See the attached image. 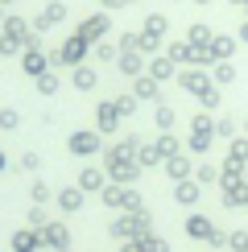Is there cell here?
Masks as SVG:
<instances>
[{
	"mask_svg": "<svg viewBox=\"0 0 248 252\" xmlns=\"http://www.w3.org/2000/svg\"><path fill=\"white\" fill-rule=\"evenodd\" d=\"M137 149H141L137 136H124L120 145H112V149H108V178H116V182H132V178L141 174Z\"/></svg>",
	"mask_w": 248,
	"mask_h": 252,
	"instance_id": "1",
	"label": "cell"
},
{
	"mask_svg": "<svg viewBox=\"0 0 248 252\" xmlns=\"http://www.w3.org/2000/svg\"><path fill=\"white\" fill-rule=\"evenodd\" d=\"M87 54H91V41L79 37V33H70L66 41H62V50L54 54V62H58V66H83V62H87Z\"/></svg>",
	"mask_w": 248,
	"mask_h": 252,
	"instance_id": "2",
	"label": "cell"
},
{
	"mask_svg": "<svg viewBox=\"0 0 248 252\" xmlns=\"http://www.w3.org/2000/svg\"><path fill=\"white\" fill-rule=\"evenodd\" d=\"M75 33H79V37H87L91 46H95V41H103V37H108V33H116V29H112V13H103V8H99V13H91V17H83Z\"/></svg>",
	"mask_w": 248,
	"mask_h": 252,
	"instance_id": "3",
	"label": "cell"
},
{
	"mask_svg": "<svg viewBox=\"0 0 248 252\" xmlns=\"http://www.w3.org/2000/svg\"><path fill=\"white\" fill-rule=\"evenodd\" d=\"M174 83H178V87L186 91V95H194V99H199L203 91L211 87V70H203V66H182Z\"/></svg>",
	"mask_w": 248,
	"mask_h": 252,
	"instance_id": "4",
	"label": "cell"
},
{
	"mask_svg": "<svg viewBox=\"0 0 248 252\" xmlns=\"http://www.w3.org/2000/svg\"><path fill=\"white\" fill-rule=\"evenodd\" d=\"M66 149L70 153H79V157H95L99 149H103V136L91 128V132H70L66 136Z\"/></svg>",
	"mask_w": 248,
	"mask_h": 252,
	"instance_id": "5",
	"label": "cell"
},
{
	"mask_svg": "<svg viewBox=\"0 0 248 252\" xmlns=\"http://www.w3.org/2000/svg\"><path fill=\"white\" fill-rule=\"evenodd\" d=\"M132 95H137L141 103H161V83L145 70V75H137L132 79Z\"/></svg>",
	"mask_w": 248,
	"mask_h": 252,
	"instance_id": "6",
	"label": "cell"
},
{
	"mask_svg": "<svg viewBox=\"0 0 248 252\" xmlns=\"http://www.w3.org/2000/svg\"><path fill=\"white\" fill-rule=\"evenodd\" d=\"M120 112H116V103H112V99H99L95 103V132H116L120 128Z\"/></svg>",
	"mask_w": 248,
	"mask_h": 252,
	"instance_id": "7",
	"label": "cell"
},
{
	"mask_svg": "<svg viewBox=\"0 0 248 252\" xmlns=\"http://www.w3.org/2000/svg\"><path fill=\"white\" fill-rule=\"evenodd\" d=\"M236 46H240V37L236 33H211V58L215 62H232V54H236Z\"/></svg>",
	"mask_w": 248,
	"mask_h": 252,
	"instance_id": "8",
	"label": "cell"
},
{
	"mask_svg": "<svg viewBox=\"0 0 248 252\" xmlns=\"http://www.w3.org/2000/svg\"><path fill=\"white\" fill-rule=\"evenodd\" d=\"M161 54L165 58H170L174 62V66H190V54H194V46H190V41H186V37H174V41H165V50H161Z\"/></svg>",
	"mask_w": 248,
	"mask_h": 252,
	"instance_id": "9",
	"label": "cell"
},
{
	"mask_svg": "<svg viewBox=\"0 0 248 252\" xmlns=\"http://www.w3.org/2000/svg\"><path fill=\"white\" fill-rule=\"evenodd\" d=\"M70 83H75V91H95L99 87V70H95V62H83V66H70Z\"/></svg>",
	"mask_w": 248,
	"mask_h": 252,
	"instance_id": "10",
	"label": "cell"
},
{
	"mask_svg": "<svg viewBox=\"0 0 248 252\" xmlns=\"http://www.w3.org/2000/svg\"><path fill=\"white\" fill-rule=\"evenodd\" d=\"M58 21H66V4H62V0H50V4L37 13V21H33V25L41 29V33H46V29H50V25H58Z\"/></svg>",
	"mask_w": 248,
	"mask_h": 252,
	"instance_id": "11",
	"label": "cell"
},
{
	"mask_svg": "<svg viewBox=\"0 0 248 252\" xmlns=\"http://www.w3.org/2000/svg\"><path fill=\"white\" fill-rule=\"evenodd\" d=\"M116 58H120V46H116L112 37H103V41L91 46V62H95V66H112Z\"/></svg>",
	"mask_w": 248,
	"mask_h": 252,
	"instance_id": "12",
	"label": "cell"
},
{
	"mask_svg": "<svg viewBox=\"0 0 248 252\" xmlns=\"http://www.w3.org/2000/svg\"><path fill=\"white\" fill-rule=\"evenodd\" d=\"M145 70H149V75L157 79V83H170V79H178V66H174V62L165 58V54H153V58H149V66H145Z\"/></svg>",
	"mask_w": 248,
	"mask_h": 252,
	"instance_id": "13",
	"label": "cell"
},
{
	"mask_svg": "<svg viewBox=\"0 0 248 252\" xmlns=\"http://www.w3.org/2000/svg\"><path fill=\"white\" fill-rule=\"evenodd\" d=\"M145 66H149V58H145V54H120V58H116V70H120L124 79L145 75Z\"/></svg>",
	"mask_w": 248,
	"mask_h": 252,
	"instance_id": "14",
	"label": "cell"
},
{
	"mask_svg": "<svg viewBox=\"0 0 248 252\" xmlns=\"http://www.w3.org/2000/svg\"><path fill=\"white\" fill-rule=\"evenodd\" d=\"M141 33H149V37H170V17H165V13H149V17H145L141 21Z\"/></svg>",
	"mask_w": 248,
	"mask_h": 252,
	"instance_id": "15",
	"label": "cell"
},
{
	"mask_svg": "<svg viewBox=\"0 0 248 252\" xmlns=\"http://www.w3.org/2000/svg\"><path fill=\"white\" fill-rule=\"evenodd\" d=\"M219 182H223V194H240L244 190V178H240V165H232V161H227L223 165V170H219Z\"/></svg>",
	"mask_w": 248,
	"mask_h": 252,
	"instance_id": "16",
	"label": "cell"
},
{
	"mask_svg": "<svg viewBox=\"0 0 248 252\" xmlns=\"http://www.w3.org/2000/svg\"><path fill=\"white\" fill-rule=\"evenodd\" d=\"M153 124H157V132H170L174 124H178V108H174V103H157V108H153Z\"/></svg>",
	"mask_w": 248,
	"mask_h": 252,
	"instance_id": "17",
	"label": "cell"
},
{
	"mask_svg": "<svg viewBox=\"0 0 248 252\" xmlns=\"http://www.w3.org/2000/svg\"><path fill=\"white\" fill-rule=\"evenodd\" d=\"M236 79H240L236 62H215V66H211V83H215V87H232Z\"/></svg>",
	"mask_w": 248,
	"mask_h": 252,
	"instance_id": "18",
	"label": "cell"
},
{
	"mask_svg": "<svg viewBox=\"0 0 248 252\" xmlns=\"http://www.w3.org/2000/svg\"><path fill=\"white\" fill-rule=\"evenodd\" d=\"M227 161L232 165H248V136L236 132L232 141H227Z\"/></svg>",
	"mask_w": 248,
	"mask_h": 252,
	"instance_id": "19",
	"label": "cell"
},
{
	"mask_svg": "<svg viewBox=\"0 0 248 252\" xmlns=\"http://www.w3.org/2000/svg\"><path fill=\"white\" fill-rule=\"evenodd\" d=\"M46 70H50V66H46V54H41L37 46H29V50H25V75L37 79V75H46Z\"/></svg>",
	"mask_w": 248,
	"mask_h": 252,
	"instance_id": "20",
	"label": "cell"
},
{
	"mask_svg": "<svg viewBox=\"0 0 248 252\" xmlns=\"http://www.w3.org/2000/svg\"><path fill=\"white\" fill-rule=\"evenodd\" d=\"M103 203H112V207H137V194L120 190V186H108V190H103Z\"/></svg>",
	"mask_w": 248,
	"mask_h": 252,
	"instance_id": "21",
	"label": "cell"
},
{
	"mask_svg": "<svg viewBox=\"0 0 248 252\" xmlns=\"http://www.w3.org/2000/svg\"><path fill=\"white\" fill-rule=\"evenodd\" d=\"M153 145H157L161 161H165V157H178V153H182V145H178V136H174V132H157V141H153Z\"/></svg>",
	"mask_w": 248,
	"mask_h": 252,
	"instance_id": "22",
	"label": "cell"
},
{
	"mask_svg": "<svg viewBox=\"0 0 248 252\" xmlns=\"http://www.w3.org/2000/svg\"><path fill=\"white\" fill-rule=\"evenodd\" d=\"M112 103H116V112H120V120H132V116H137V112H141V99L132 95V91H128V95H116V99H112Z\"/></svg>",
	"mask_w": 248,
	"mask_h": 252,
	"instance_id": "23",
	"label": "cell"
},
{
	"mask_svg": "<svg viewBox=\"0 0 248 252\" xmlns=\"http://www.w3.org/2000/svg\"><path fill=\"white\" fill-rule=\"evenodd\" d=\"M165 174L174 178V182H186V174H190V161L178 153V157H165Z\"/></svg>",
	"mask_w": 248,
	"mask_h": 252,
	"instance_id": "24",
	"label": "cell"
},
{
	"mask_svg": "<svg viewBox=\"0 0 248 252\" xmlns=\"http://www.w3.org/2000/svg\"><path fill=\"white\" fill-rule=\"evenodd\" d=\"M211 33L215 29H207L203 21H194V25L186 29V41H190V46H211Z\"/></svg>",
	"mask_w": 248,
	"mask_h": 252,
	"instance_id": "25",
	"label": "cell"
},
{
	"mask_svg": "<svg viewBox=\"0 0 248 252\" xmlns=\"http://www.w3.org/2000/svg\"><path fill=\"white\" fill-rule=\"evenodd\" d=\"M116 46H120V54H141V33H132V29H120Z\"/></svg>",
	"mask_w": 248,
	"mask_h": 252,
	"instance_id": "26",
	"label": "cell"
},
{
	"mask_svg": "<svg viewBox=\"0 0 248 252\" xmlns=\"http://www.w3.org/2000/svg\"><path fill=\"white\" fill-rule=\"evenodd\" d=\"M219 103H223V87H215V83H211V87L199 95V108H203V112H215Z\"/></svg>",
	"mask_w": 248,
	"mask_h": 252,
	"instance_id": "27",
	"label": "cell"
},
{
	"mask_svg": "<svg viewBox=\"0 0 248 252\" xmlns=\"http://www.w3.org/2000/svg\"><path fill=\"white\" fill-rule=\"evenodd\" d=\"M33 83H37V95H46V99H50V95H58V75H54V70H46V75H37Z\"/></svg>",
	"mask_w": 248,
	"mask_h": 252,
	"instance_id": "28",
	"label": "cell"
},
{
	"mask_svg": "<svg viewBox=\"0 0 248 252\" xmlns=\"http://www.w3.org/2000/svg\"><path fill=\"white\" fill-rule=\"evenodd\" d=\"M79 182H83V190H99V186H103V170H99V165H87Z\"/></svg>",
	"mask_w": 248,
	"mask_h": 252,
	"instance_id": "29",
	"label": "cell"
},
{
	"mask_svg": "<svg viewBox=\"0 0 248 252\" xmlns=\"http://www.w3.org/2000/svg\"><path fill=\"white\" fill-rule=\"evenodd\" d=\"M211 141H215V132H190V141H186V145H190V153H207V149H211Z\"/></svg>",
	"mask_w": 248,
	"mask_h": 252,
	"instance_id": "30",
	"label": "cell"
},
{
	"mask_svg": "<svg viewBox=\"0 0 248 252\" xmlns=\"http://www.w3.org/2000/svg\"><path fill=\"white\" fill-rule=\"evenodd\" d=\"M161 50H165V41H161V37H149V33H141V54H145V58L161 54Z\"/></svg>",
	"mask_w": 248,
	"mask_h": 252,
	"instance_id": "31",
	"label": "cell"
},
{
	"mask_svg": "<svg viewBox=\"0 0 248 252\" xmlns=\"http://www.w3.org/2000/svg\"><path fill=\"white\" fill-rule=\"evenodd\" d=\"M137 161H141V170H145V165H157V161H161L157 145H141V149H137Z\"/></svg>",
	"mask_w": 248,
	"mask_h": 252,
	"instance_id": "32",
	"label": "cell"
},
{
	"mask_svg": "<svg viewBox=\"0 0 248 252\" xmlns=\"http://www.w3.org/2000/svg\"><path fill=\"white\" fill-rule=\"evenodd\" d=\"M215 136H227V141H232V136H236V120L232 116H219V120H215Z\"/></svg>",
	"mask_w": 248,
	"mask_h": 252,
	"instance_id": "33",
	"label": "cell"
},
{
	"mask_svg": "<svg viewBox=\"0 0 248 252\" xmlns=\"http://www.w3.org/2000/svg\"><path fill=\"white\" fill-rule=\"evenodd\" d=\"M199 198V186L194 182H178V203H194Z\"/></svg>",
	"mask_w": 248,
	"mask_h": 252,
	"instance_id": "34",
	"label": "cell"
},
{
	"mask_svg": "<svg viewBox=\"0 0 248 252\" xmlns=\"http://www.w3.org/2000/svg\"><path fill=\"white\" fill-rule=\"evenodd\" d=\"M190 236L203 240V236H215V232H211V223H207V219H190Z\"/></svg>",
	"mask_w": 248,
	"mask_h": 252,
	"instance_id": "35",
	"label": "cell"
},
{
	"mask_svg": "<svg viewBox=\"0 0 248 252\" xmlns=\"http://www.w3.org/2000/svg\"><path fill=\"white\" fill-rule=\"evenodd\" d=\"M194 178H199V182H215V178H219V170H215V165H199V170H194Z\"/></svg>",
	"mask_w": 248,
	"mask_h": 252,
	"instance_id": "36",
	"label": "cell"
},
{
	"mask_svg": "<svg viewBox=\"0 0 248 252\" xmlns=\"http://www.w3.org/2000/svg\"><path fill=\"white\" fill-rule=\"evenodd\" d=\"M124 4H128V0H99V8H103V13H120Z\"/></svg>",
	"mask_w": 248,
	"mask_h": 252,
	"instance_id": "37",
	"label": "cell"
},
{
	"mask_svg": "<svg viewBox=\"0 0 248 252\" xmlns=\"http://www.w3.org/2000/svg\"><path fill=\"white\" fill-rule=\"evenodd\" d=\"M0 124L4 128H17V112H0Z\"/></svg>",
	"mask_w": 248,
	"mask_h": 252,
	"instance_id": "38",
	"label": "cell"
},
{
	"mask_svg": "<svg viewBox=\"0 0 248 252\" xmlns=\"http://www.w3.org/2000/svg\"><path fill=\"white\" fill-rule=\"evenodd\" d=\"M79 203H83V198H79L75 190H66V194H62V207H79Z\"/></svg>",
	"mask_w": 248,
	"mask_h": 252,
	"instance_id": "39",
	"label": "cell"
},
{
	"mask_svg": "<svg viewBox=\"0 0 248 252\" xmlns=\"http://www.w3.org/2000/svg\"><path fill=\"white\" fill-rule=\"evenodd\" d=\"M141 248H145V252H165V248H161V240H145Z\"/></svg>",
	"mask_w": 248,
	"mask_h": 252,
	"instance_id": "40",
	"label": "cell"
},
{
	"mask_svg": "<svg viewBox=\"0 0 248 252\" xmlns=\"http://www.w3.org/2000/svg\"><path fill=\"white\" fill-rule=\"evenodd\" d=\"M240 41L248 46V21H244V17H240Z\"/></svg>",
	"mask_w": 248,
	"mask_h": 252,
	"instance_id": "41",
	"label": "cell"
},
{
	"mask_svg": "<svg viewBox=\"0 0 248 252\" xmlns=\"http://www.w3.org/2000/svg\"><path fill=\"white\" fill-rule=\"evenodd\" d=\"M232 4H236V8H244V4H248V0H232Z\"/></svg>",
	"mask_w": 248,
	"mask_h": 252,
	"instance_id": "42",
	"label": "cell"
},
{
	"mask_svg": "<svg viewBox=\"0 0 248 252\" xmlns=\"http://www.w3.org/2000/svg\"><path fill=\"white\" fill-rule=\"evenodd\" d=\"M190 4H211V0H190Z\"/></svg>",
	"mask_w": 248,
	"mask_h": 252,
	"instance_id": "43",
	"label": "cell"
},
{
	"mask_svg": "<svg viewBox=\"0 0 248 252\" xmlns=\"http://www.w3.org/2000/svg\"><path fill=\"white\" fill-rule=\"evenodd\" d=\"M240 13H244V21H248V4H244V8H240Z\"/></svg>",
	"mask_w": 248,
	"mask_h": 252,
	"instance_id": "44",
	"label": "cell"
},
{
	"mask_svg": "<svg viewBox=\"0 0 248 252\" xmlns=\"http://www.w3.org/2000/svg\"><path fill=\"white\" fill-rule=\"evenodd\" d=\"M244 136H248V120H244Z\"/></svg>",
	"mask_w": 248,
	"mask_h": 252,
	"instance_id": "45",
	"label": "cell"
},
{
	"mask_svg": "<svg viewBox=\"0 0 248 252\" xmlns=\"http://www.w3.org/2000/svg\"><path fill=\"white\" fill-rule=\"evenodd\" d=\"M128 4H137V0H128Z\"/></svg>",
	"mask_w": 248,
	"mask_h": 252,
	"instance_id": "46",
	"label": "cell"
}]
</instances>
